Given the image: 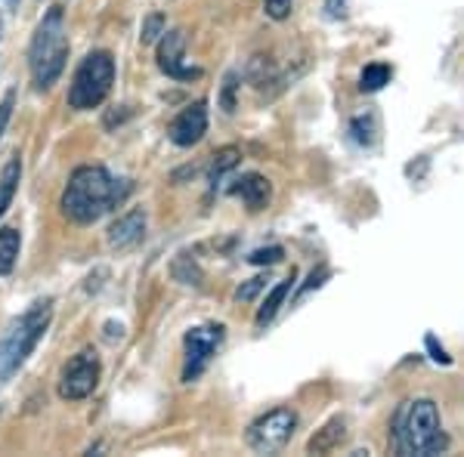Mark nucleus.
<instances>
[{"label": "nucleus", "mask_w": 464, "mask_h": 457, "mask_svg": "<svg viewBox=\"0 0 464 457\" xmlns=\"http://www.w3.org/2000/svg\"><path fill=\"white\" fill-rule=\"evenodd\" d=\"M127 195H130V183L111 176L106 167H78L63 192V214L78 226H90L115 211Z\"/></svg>", "instance_id": "f257e3e1"}, {"label": "nucleus", "mask_w": 464, "mask_h": 457, "mask_svg": "<svg viewBox=\"0 0 464 457\" xmlns=\"http://www.w3.org/2000/svg\"><path fill=\"white\" fill-rule=\"evenodd\" d=\"M393 448L406 457H430L443 454L449 448V436L443 433L440 408L433 399H409L393 414Z\"/></svg>", "instance_id": "f03ea898"}, {"label": "nucleus", "mask_w": 464, "mask_h": 457, "mask_svg": "<svg viewBox=\"0 0 464 457\" xmlns=\"http://www.w3.org/2000/svg\"><path fill=\"white\" fill-rule=\"evenodd\" d=\"M50 321H53V303L50 300H37L6 328V334L0 337V384L10 380L28 362V356H32L34 347L47 334Z\"/></svg>", "instance_id": "7ed1b4c3"}, {"label": "nucleus", "mask_w": 464, "mask_h": 457, "mask_svg": "<svg viewBox=\"0 0 464 457\" xmlns=\"http://www.w3.org/2000/svg\"><path fill=\"white\" fill-rule=\"evenodd\" d=\"M69 59V34H65V16L63 6L47 10L41 19L37 32L32 37V50H28V65H32V81L37 90H50L59 81Z\"/></svg>", "instance_id": "20e7f679"}, {"label": "nucleus", "mask_w": 464, "mask_h": 457, "mask_svg": "<svg viewBox=\"0 0 464 457\" xmlns=\"http://www.w3.org/2000/svg\"><path fill=\"white\" fill-rule=\"evenodd\" d=\"M111 84H115V59H111V53H106V50L87 53L72 78L69 106L74 111H90L102 106L106 96L111 93Z\"/></svg>", "instance_id": "39448f33"}, {"label": "nucleus", "mask_w": 464, "mask_h": 457, "mask_svg": "<svg viewBox=\"0 0 464 457\" xmlns=\"http://www.w3.org/2000/svg\"><path fill=\"white\" fill-rule=\"evenodd\" d=\"M297 430V414L291 408H273L248 426V445L257 454H276L288 445Z\"/></svg>", "instance_id": "423d86ee"}, {"label": "nucleus", "mask_w": 464, "mask_h": 457, "mask_svg": "<svg viewBox=\"0 0 464 457\" xmlns=\"http://www.w3.org/2000/svg\"><path fill=\"white\" fill-rule=\"evenodd\" d=\"M223 337H227V328L223 325H198L192 331H186L183 337V380L192 384L201 374L208 371L211 358L217 356V349L223 347Z\"/></svg>", "instance_id": "0eeeda50"}, {"label": "nucleus", "mask_w": 464, "mask_h": 457, "mask_svg": "<svg viewBox=\"0 0 464 457\" xmlns=\"http://www.w3.org/2000/svg\"><path fill=\"white\" fill-rule=\"evenodd\" d=\"M100 358H96L93 349H81L78 356L69 358V365L63 368V377H59V395L69 402H81L87 399L90 393L100 384Z\"/></svg>", "instance_id": "6e6552de"}, {"label": "nucleus", "mask_w": 464, "mask_h": 457, "mask_svg": "<svg viewBox=\"0 0 464 457\" xmlns=\"http://www.w3.org/2000/svg\"><path fill=\"white\" fill-rule=\"evenodd\" d=\"M159 69L174 81H196L201 78V69L186 65V32H164L159 41Z\"/></svg>", "instance_id": "1a4fd4ad"}, {"label": "nucleus", "mask_w": 464, "mask_h": 457, "mask_svg": "<svg viewBox=\"0 0 464 457\" xmlns=\"http://www.w3.org/2000/svg\"><path fill=\"white\" fill-rule=\"evenodd\" d=\"M205 133H208V102L205 100L186 106L168 127L170 142L179 148H192L196 142H201Z\"/></svg>", "instance_id": "9d476101"}, {"label": "nucleus", "mask_w": 464, "mask_h": 457, "mask_svg": "<svg viewBox=\"0 0 464 457\" xmlns=\"http://www.w3.org/2000/svg\"><path fill=\"white\" fill-rule=\"evenodd\" d=\"M143 235H146V211L143 207H133V211L121 214L111 223L106 238L111 251H130V247L143 242Z\"/></svg>", "instance_id": "9b49d317"}, {"label": "nucleus", "mask_w": 464, "mask_h": 457, "mask_svg": "<svg viewBox=\"0 0 464 457\" xmlns=\"http://www.w3.org/2000/svg\"><path fill=\"white\" fill-rule=\"evenodd\" d=\"M229 192L236 195V198H242L251 211H264L269 205V195H273L269 183L260 174H245L242 179H236V186H232Z\"/></svg>", "instance_id": "f8f14e48"}, {"label": "nucleus", "mask_w": 464, "mask_h": 457, "mask_svg": "<svg viewBox=\"0 0 464 457\" xmlns=\"http://www.w3.org/2000/svg\"><path fill=\"white\" fill-rule=\"evenodd\" d=\"M347 439V417H332L322 430L306 442V452L310 454H328L334 448H341V442Z\"/></svg>", "instance_id": "ddd939ff"}, {"label": "nucleus", "mask_w": 464, "mask_h": 457, "mask_svg": "<svg viewBox=\"0 0 464 457\" xmlns=\"http://www.w3.org/2000/svg\"><path fill=\"white\" fill-rule=\"evenodd\" d=\"M291 288H295V272H291L288 279H282L273 290H269V297L264 300V306H260L257 316H254V325H257V328H266L269 321L279 316V309L285 306V300H288V294H291Z\"/></svg>", "instance_id": "4468645a"}, {"label": "nucleus", "mask_w": 464, "mask_h": 457, "mask_svg": "<svg viewBox=\"0 0 464 457\" xmlns=\"http://www.w3.org/2000/svg\"><path fill=\"white\" fill-rule=\"evenodd\" d=\"M19 179H22V161H19V155H13V158L4 164V170H0V216L10 211L13 198H16V189H19Z\"/></svg>", "instance_id": "2eb2a0df"}, {"label": "nucleus", "mask_w": 464, "mask_h": 457, "mask_svg": "<svg viewBox=\"0 0 464 457\" xmlns=\"http://www.w3.org/2000/svg\"><path fill=\"white\" fill-rule=\"evenodd\" d=\"M393 78V69L387 62H372L365 65L362 74H359V90L362 93H378V90H384L387 84H391Z\"/></svg>", "instance_id": "dca6fc26"}, {"label": "nucleus", "mask_w": 464, "mask_h": 457, "mask_svg": "<svg viewBox=\"0 0 464 457\" xmlns=\"http://www.w3.org/2000/svg\"><path fill=\"white\" fill-rule=\"evenodd\" d=\"M22 247L19 229H0V275H10Z\"/></svg>", "instance_id": "f3484780"}, {"label": "nucleus", "mask_w": 464, "mask_h": 457, "mask_svg": "<svg viewBox=\"0 0 464 457\" xmlns=\"http://www.w3.org/2000/svg\"><path fill=\"white\" fill-rule=\"evenodd\" d=\"M378 130L381 127L375 115H359L350 121V137H353V142H359V146H375Z\"/></svg>", "instance_id": "a211bd4d"}, {"label": "nucleus", "mask_w": 464, "mask_h": 457, "mask_svg": "<svg viewBox=\"0 0 464 457\" xmlns=\"http://www.w3.org/2000/svg\"><path fill=\"white\" fill-rule=\"evenodd\" d=\"M238 164V148H220L211 161V183H217L227 170H232Z\"/></svg>", "instance_id": "6ab92c4d"}, {"label": "nucleus", "mask_w": 464, "mask_h": 457, "mask_svg": "<svg viewBox=\"0 0 464 457\" xmlns=\"http://www.w3.org/2000/svg\"><path fill=\"white\" fill-rule=\"evenodd\" d=\"M328 279H332V269H328V266H316V269H313L310 275H306V281L301 284V288H297V294H295V303H301V300H304L306 294H310V290H319L322 284H325Z\"/></svg>", "instance_id": "aec40b11"}, {"label": "nucleus", "mask_w": 464, "mask_h": 457, "mask_svg": "<svg viewBox=\"0 0 464 457\" xmlns=\"http://www.w3.org/2000/svg\"><path fill=\"white\" fill-rule=\"evenodd\" d=\"M282 257H285V251H282L279 244H269V247H257V251H251L248 263H254V266H276V263H282Z\"/></svg>", "instance_id": "412c9836"}, {"label": "nucleus", "mask_w": 464, "mask_h": 457, "mask_svg": "<svg viewBox=\"0 0 464 457\" xmlns=\"http://www.w3.org/2000/svg\"><path fill=\"white\" fill-rule=\"evenodd\" d=\"M168 32V25H164V16H149L146 19V25H143V34H140V41L143 43H155V41H161V34Z\"/></svg>", "instance_id": "4be33fe9"}, {"label": "nucleus", "mask_w": 464, "mask_h": 457, "mask_svg": "<svg viewBox=\"0 0 464 457\" xmlns=\"http://www.w3.org/2000/svg\"><path fill=\"white\" fill-rule=\"evenodd\" d=\"M264 288H266V279H260V275H257V279H248L245 284H238V288H236V300H238V303H248V300L257 297Z\"/></svg>", "instance_id": "5701e85b"}, {"label": "nucleus", "mask_w": 464, "mask_h": 457, "mask_svg": "<svg viewBox=\"0 0 464 457\" xmlns=\"http://www.w3.org/2000/svg\"><path fill=\"white\" fill-rule=\"evenodd\" d=\"M264 10H266L269 19L285 22L291 16V0H264Z\"/></svg>", "instance_id": "b1692460"}, {"label": "nucleus", "mask_w": 464, "mask_h": 457, "mask_svg": "<svg viewBox=\"0 0 464 457\" xmlns=\"http://www.w3.org/2000/svg\"><path fill=\"white\" fill-rule=\"evenodd\" d=\"M424 347H428L430 358H433V362H437V365H452V356H449V352H446L443 347H440L437 337H433V334L424 337Z\"/></svg>", "instance_id": "393cba45"}, {"label": "nucleus", "mask_w": 464, "mask_h": 457, "mask_svg": "<svg viewBox=\"0 0 464 457\" xmlns=\"http://www.w3.org/2000/svg\"><path fill=\"white\" fill-rule=\"evenodd\" d=\"M236 87H238V78L236 74H227V81H223V96H220V102L227 111L236 109Z\"/></svg>", "instance_id": "a878e982"}, {"label": "nucleus", "mask_w": 464, "mask_h": 457, "mask_svg": "<svg viewBox=\"0 0 464 457\" xmlns=\"http://www.w3.org/2000/svg\"><path fill=\"white\" fill-rule=\"evenodd\" d=\"M13 106H16V93H6L4 96V102H0V139H4V130H6V124H10V115H13Z\"/></svg>", "instance_id": "bb28decb"}, {"label": "nucleus", "mask_w": 464, "mask_h": 457, "mask_svg": "<svg viewBox=\"0 0 464 457\" xmlns=\"http://www.w3.org/2000/svg\"><path fill=\"white\" fill-rule=\"evenodd\" d=\"M325 16L328 19H343L347 16V0H325Z\"/></svg>", "instance_id": "cd10ccee"}, {"label": "nucleus", "mask_w": 464, "mask_h": 457, "mask_svg": "<svg viewBox=\"0 0 464 457\" xmlns=\"http://www.w3.org/2000/svg\"><path fill=\"white\" fill-rule=\"evenodd\" d=\"M6 4H19V0H6Z\"/></svg>", "instance_id": "c85d7f7f"}, {"label": "nucleus", "mask_w": 464, "mask_h": 457, "mask_svg": "<svg viewBox=\"0 0 464 457\" xmlns=\"http://www.w3.org/2000/svg\"><path fill=\"white\" fill-rule=\"evenodd\" d=\"M0 32H4V25H0Z\"/></svg>", "instance_id": "c756f323"}]
</instances>
